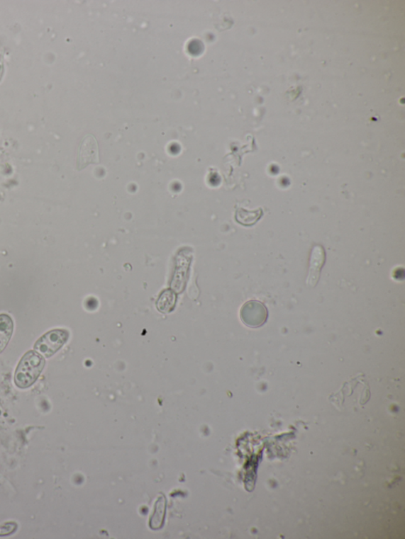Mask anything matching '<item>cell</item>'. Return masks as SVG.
I'll return each mask as SVG.
<instances>
[{
	"label": "cell",
	"mask_w": 405,
	"mask_h": 539,
	"mask_svg": "<svg viewBox=\"0 0 405 539\" xmlns=\"http://www.w3.org/2000/svg\"><path fill=\"white\" fill-rule=\"evenodd\" d=\"M45 360L40 354L29 351L21 360L16 370L15 382L20 388H27L34 384L45 367Z\"/></svg>",
	"instance_id": "1"
},
{
	"label": "cell",
	"mask_w": 405,
	"mask_h": 539,
	"mask_svg": "<svg viewBox=\"0 0 405 539\" xmlns=\"http://www.w3.org/2000/svg\"><path fill=\"white\" fill-rule=\"evenodd\" d=\"M70 338V333L64 329H56L48 332L41 337L34 349L45 358H50L63 346Z\"/></svg>",
	"instance_id": "2"
},
{
	"label": "cell",
	"mask_w": 405,
	"mask_h": 539,
	"mask_svg": "<svg viewBox=\"0 0 405 539\" xmlns=\"http://www.w3.org/2000/svg\"><path fill=\"white\" fill-rule=\"evenodd\" d=\"M267 317L269 312L266 306L255 300L245 303L240 311L243 323L251 329H258L263 326L267 322Z\"/></svg>",
	"instance_id": "3"
},
{
	"label": "cell",
	"mask_w": 405,
	"mask_h": 539,
	"mask_svg": "<svg viewBox=\"0 0 405 539\" xmlns=\"http://www.w3.org/2000/svg\"><path fill=\"white\" fill-rule=\"evenodd\" d=\"M99 147L97 140L93 135L89 134L79 143L77 154V169L82 170L91 164H99Z\"/></svg>",
	"instance_id": "4"
},
{
	"label": "cell",
	"mask_w": 405,
	"mask_h": 539,
	"mask_svg": "<svg viewBox=\"0 0 405 539\" xmlns=\"http://www.w3.org/2000/svg\"><path fill=\"white\" fill-rule=\"evenodd\" d=\"M326 259V254L324 248L319 244L315 245L311 251L310 268H309V275L306 279V285L309 288H314L318 285Z\"/></svg>",
	"instance_id": "5"
},
{
	"label": "cell",
	"mask_w": 405,
	"mask_h": 539,
	"mask_svg": "<svg viewBox=\"0 0 405 539\" xmlns=\"http://www.w3.org/2000/svg\"><path fill=\"white\" fill-rule=\"evenodd\" d=\"M264 211L262 208L256 210H248L238 208L235 212V220L244 227H252L262 217Z\"/></svg>",
	"instance_id": "6"
},
{
	"label": "cell",
	"mask_w": 405,
	"mask_h": 539,
	"mask_svg": "<svg viewBox=\"0 0 405 539\" xmlns=\"http://www.w3.org/2000/svg\"><path fill=\"white\" fill-rule=\"evenodd\" d=\"M13 324L12 319L9 315L1 314L0 315V353H1L12 336Z\"/></svg>",
	"instance_id": "7"
},
{
	"label": "cell",
	"mask_w": 405,
	"mask_h": 539,
	"mask_svg": "<svg viewBox=\"0 0 405 539\" xmlns=\"http://www.w3.org/2000/svg\"><path fill=\"white\" fill-rule=\"evenodd\" d=\"M175 300L176 296L174 292L171 290L164 291L157 302V309L162 312L172 310L175 305Z\"/></svg>",
	"instance_id": "8"
}]
</instances>
